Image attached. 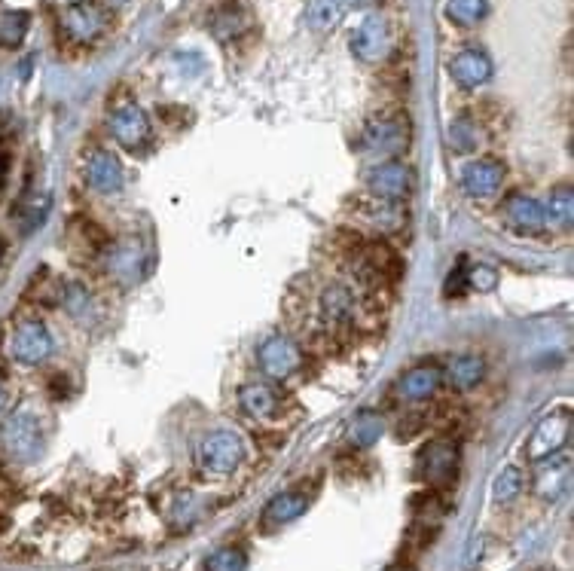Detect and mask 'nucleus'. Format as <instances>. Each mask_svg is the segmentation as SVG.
I'll return each instance as SVG.
<instances>
[{"instance_id": "obj_1", "label": "nucleus", "mask_w": 574, "mask_h": 571, "mask_svg": "<svg viewBox=\"0 0 574 571\" xmlns=\"http://www.w3.org/2000/svg\"><path fill=\"white\" fill-rule=\"evenodd\" d=\"M0 443H4V452L16 462H34L40 449H43V428L40 419L31 410H19L4 422V431H0Z\"/></svg>"}, {"instance_id": "obj_2", "label": "nucleus", "mask_w": 574, "mask_h": 571, "mask_svg": "<svg viewBox=\"0 0 574 571\" xmlns=\"http://www.w3.org/2000/svg\"><path fill=\"white\" fill-rule=\"evenodd\" d=\"M196 455L208 474H233L245 462V443L236 431H211Z\"/></svg>"}, {"instance_id": "obj_3", "label": "nucleus", "mask_w": 574, "mask_h": 571, "mask_svg": "<svg viewBox=\"0 0 574 571\" xmlns=\"http://www.w3.org/2000/svg\"><path fill=\"white\" fill-rule=\"evenodd\" d=\"M394 37H391V25L385 16H367L358 31L352 34V52L358 55V62L364 65H379L391 55Z\"/></svg>"}, {"instance_id": "obj_4", "label": "nucleus", "mask_w": 574, "mask_h": 571, "mask_svg": "<svg viewBox=\"0 0 574 571\" xmlns=\"http://www.w3.org/2000/svg\"><path fill=\"white\" fill-rule=\"evenodd\" d=\"M410 144V129L397 117H373L361 132V147L373 156H394Z\"/></svg>"}, {"instance_id": "obj_5", "label": "nucleus", "mask_w": 574, "mask_h": 571, "mask_svg": "<svg viewBox=\"0 0 574 571\" xmlns=\"http://www.w3.org/2000/svg\"><path fill=\"white\" fill-rule=\"evenodd\" d=\"M257 361L260 370L272 379H287L291 373L300 370L303 364V352L291 336H269L263 346L257 349Z\"/></svg>"}, {"instance_id": "obj_6", "label": "nucleus", "mask_w": 574, "mask_h": 571, "mask_svg": "<svg viewBox=\"0 0 574 571\" xmlns=\"http://www.w3.org/2000/svg\"><path fill=\"white\" fill-rule=\"evenodd\" d=\"M571 437V410L562 407L556 413H550L547 419H541V425L535 428L532 440H529V459L532 462H544L550 455H556Z\"/></svg>"}, {"instance_id": "obj_7", "label": "nucleus", "mask_w": 574, "mask_h": 571, "mask_svg": "<svg viewBox=\"0 0 574 571\" xmlns=\"http://www.w3.org/2000/svg\"><path fill=\"white\" fill-rule=\"evenodd\" d=\"M10 352L19 364L25 367H37L52 355V336L46 330L43 321H22L13 333Z\"/></svg>"}, {"instance_id": "obj_8", "label": "nucleus", "mask_w": 574, "mask_h": 571, "mask_svg": "<svg viewBox=\"0 0 574 571\" xmlns=\"http://www.w3.org/2000/svg\"><path fill=\"white\" fill-rule=\"evenodd\" d=\"M367 187L379 199H407L413 190V175L404 162H379L367 171Z\"/></svg>"}, {"instance_id": "obj_9", "label": "nucleus", "mask_w": 574, "mask_h": 571, "mask_svg": "<svg viewBox=\"0 0 574 571\" xmlns=\"http://www.w3.org/2000/svg\"><path fill=\"white\" fill-rule=\"evenodd\" d=\"M110 132L126 150H138L150 141V120L138 104H123V107L113 110Z\"/></svg>"}, {"instance_id": "obj_10", "label": "nucleus", "mask_w": 574, "mask_h": 571, "mask_svg": "<svg viewBox=\"0 0 574 571\" xmlns=\"http://www.w3.org/2000/svg\"><path fill=\"white\" fill-rule=\"evenodd\" d=\"M86 184L95 193H120L126 184V171L120 165V159L107 153V150H95L86 159Z\"/></svg>"}, {"instance_id": "obj_11", "label": "nucleus", "mask_w": 574, "mask_h": 571, "mask_svg": "<svg viewBox=\"0 0 574 571\" xmlns=\"http://www.w3.org/2000/svg\"><path fill=\"white\" fill-rule=\"evenodd\" d=\"M65 31L68 37H74L77 43H92L104 34L107 28V16L98 4H89V0H80V4H71L65 10Z\"/></svg>"}, {"instance_id": "obj_12", "label": "nucleus", "mask_w": 574, "mask_h": 571, "mask_svg": "<svg viewBox=\"0 0 574 571\" xmlns=\"http://www.w3.org/2000/svg\"><path fill=\"white\" fill-rule=\"evenodd\" d=\"M458 471V449L449 440H434L422 452V477L431 486H449Z\"/></svg>"}, {"instance_id": "obj_13", "label": "nucleus", "mask_w": 574, "mask_h": 571, "mask_svg": "<svg viewBox=\"0 0 574 571\" xmlns=\"http://www.w3.org/2000/svg\"><path fill=\"white\" fill-rule=\"evenodd\" d=\"M504 184V165L495 159H477L462 171V190L471 199H489Z\"/></svg>"}, {"instance_id": "obj_14", "label": "nucleus", "mask_w": 574, "mask_h": 571, "mask_svg": "<svg viewBox=\"0 0 574 571\" xmlns=\"http://www.w3.org/2000/svg\"><path fill=\"white\" fill-rule=\"evenodd\" d=\"M449 74L462 89H477L492 77V62H489V55L480 49H462L449 62Z\"/></svg>"}, {"instance_id": "obj_15", "label": "nucleus", "mask_w": 574, "mask_h": 571, "mask_svg": "<svg viewBox=\"0 0 574 571\" xmlns=\"http://www.w3.org/2000/svg\"><path fill=\"white\" fill-rule=\"evenodd\" d=\"M440 382H443L440 367H434V364H419V367H413V370H407L404 376H400L397 394L404 397V401H428V397L437 394Z\"/></svg>"}, {"instance_id": "obj_16", "label": "nucleus", "mask_w": 574, "mask_h": 571, "mask_svg": "<svg viewBox=\"0 0 574 571\" xmlns=\"http://www.w3.org/2000/svg\"><path fill=\"white\" fill-rule=\"evenodd\" d=\"M504 214L507 220L516 226L520 233H541L544 226H547V211L538 199L532 196H523V193H516L504 202Z\"/></svg>"}, {"instance_id": "obj_17", "label": "nucleus", "mask_w": 574, "mask_h": 571, "mask_svg": "<svg viewBox=\"0 0 574 571\" xmlns=\"http://www.w3.org/2000/svg\"><path fill=\"white\" fill-rule=\"evenodd\" d=\"M355 315V297L349 288L342 284H330V288L321 294V318L330 330H342Z\"/></svg>"}, {"instance_id": "obj_18", "label": "nucleus", "mask_w": 574, "mask_h": 571, "mask_svg": "<svg viewBox=\"0 0 574 571\" xmlns=\"http://www.w3.org/2000/svg\"><path fill=\"white\" fill-rule=\"evenodd\" d=\"M486 376V361L477 355H458L446 364V382L458 391H471L483 382Z\"/></svg>"}, {"instance_id": "obj_19", "label": "nucleus", "mask_w": 574, "mask_h": 571, "mask_svg": "<svg viewBox=\"0 0 574 571\" xmlns=\"http://www.w3.org/2000/svg\"><path fill=\"white\" fill-rule=\"evenodd\" d=\"M239 401H242V410L254 419H272L278 413V397L269 385L263 382H251L239 391Z\"/></svg>"}, {"instance_id": "obj_20", "label": "nucleus", "mask_w": 574, "mask_h": 571, "mask_svg": "<svg viewBox=\"0 0 574 571\" xmlns=\"http://www.w3.org/2000/svg\"><path fill=\"white\" fill-rule=\"evenodd\" d=\"M361 263L373 278H397L400 275V257L385 245V242H370L361 251Z\"/></svg>"}, {"instance_id": "obj_21", "label": "nucleus", "mask_w": 574, "mask_h": 571, "mask_svg": "<svg viewBox=\"0 0 574 571\" xmlns=\"http://www.w3.org/2000/svg\"><path fill=\"white\" fill-rule=\"evenodd\" d=\"M306 507H309V498H306L303 492H281V495H275V498L266 504V520L275 523V526L291 523V520L303 517Z\"/></svg>"}, {"instance_id": "obj_22", "label": "nucleus", "mask_w": 574, "mask_h": 571, "mask_svg": "<svg viewBox=\"0 0 574 571\" xmlns=\"http://www.w3.org/2000/svg\"><path fill=\"white\" fill-rule=\"evenodd\" d=\"M361 217L370 220L376 230L391 233V230H397V226H400V220H404V211H400V202H394V199H379V196H376V202L367 205V208L361 211Z\"/></svg>"}, {"instance_id": "obj_23", "label": "nucleus", "mask_w": 574, "mask_h": 571, "mask_svg": "<svg viewBox=\"0 0 574 571\" xmlns=\"http://www.w3.org/2000/svg\"><path fill=\"white\" fill-rule=\"evenodd\" d=\"M382 431H385L382 416L373 413V410H364V413H358V419L352 422V428H349V440H352V446L367 449V446H373V443L382 437Z\"/></svg>"}, {"instance_id": "obj_24", "label": "nucleus", "mask_w": 574, "mask_h": 571, "mask_svg": "<svg viewBox=\"0 0 574 571\" xmlns=\"http://www.w3.org/2000/svg\"><path fill=\"white\" fill-rule=\"evenodd\" d=\"M342 13H346V10L339 7V0H312L309 10H306V25H309L312 31L324 34V31H330V28L339 25Z\"/></svg>"}, {"instance_id": "obj_25", "label": "nucleus", "mask_w": 574, "mask_h": 571, "mask_svg": "<svg viewBox=\"0 0 574 571\" xmlns=\"http://www.w3.org/2000/svg\"><path fill=\"white\" fill-rule=\"evenodd\" d=\"M489 13V0H446V16L455 25H477Z\"/></svg>"}, {"instance_id": "obj_26", "label": "nucleus", "mask_w": 574, "mask_h": 571, "mask_svg": "<svg viewBox=\"0 0 574 571\" xmlns=\"http://www.w3.org/2000/svg\"><path fill=\"white\" fill-rule=\"evenodd\" d=\"M520 489H523V471L516 468V465H507L498 477H495V483H492V495H495V501H513L516 495H520Z\"/></svg>"}, {"instance_id": "obj_27", "label": "nucleus", "mask_w": 574, "mask_h": 571, "mask_svg": "<svg viewBox=\"0 0 574 571\" xmlns=\"http://www.w3.org/2000/svg\"><path fill=\"white\" fill-rule=\"evenodd\" d=\"M477 144H480V132H477V126L471 120L462 117V120H455L449 126V147L455 153H471Z\"/></svg>"}, {"instance_id": "obj_28", "label": "nucleus", "mask_w": 574, "mask_h": 571, "mask_svg": "<svg viewBox=\"0 0 574 571\" xmlns=\"http://www.w3.org/2000/svg\"><path fill=\"white\" fill-rule=\"evenodd\" d=\"M245 568H248V556L239 547H220L205 562V571H245Z\"/></svg>"}, {"instance_id": "obj_29", "label": "nucleus", "mask_w": 574, "mask_h": 571, "mask_svg": "<svg viewBox=\"0 0 574 571\" xmlns=\"http://www.w3.org/2000/svg\"><path fill=\"white\" fill-rule=\"evenodd\" d=\"M25 31H28V13H7V16H0V43H4V46L22 43Z\"/></svg>"}, {"instance_id": "obj_30", "label": "nucleus", "mask_w": 574, "mask_h": 571, "mask_svg": "<svg viewBox=\"0 0 574 571\" xmlns=\"http://www.w3.org/2000/svg\"><path fill=\"white\" fill-rule=\"evenodd\" d=\"M571 211H574V199H571V187H559L550 199V214L553 220H559L562 226H571Z\"/></svg>"}, {"instance_id": "obj_31", "label": "nucleus", "mask_w": 574, "mask_h": 571, "mask_svg": "<svg viewBox=\"0 0 574 571\" xmlns=\"http://www.w3.org/2000/svg\"><path fill=\"white\" fill-rule=\"evenodd\" d=\"M468 275H465V284H471L474 291H492L495 284H498V272L492 269V266H486V263H480V266H471V269H465Z\"/></svg>"}, {"instance_id": "obj_32", "label": "nucleus", "mask_w": 574, "mask_h": 571, "mask_svg": "<svg viewBox=\"0 0 574 571\" xmlns=\"http://www.w3.org/2000/svg\"><path fill=\"white\" fill-rule=\"evenodd\" d=\"M376 4H379V0H339L342 10H370Z\"/></svg>"}, {"instance_id": "obj_33", "label": "nucleus", "mask_w": 574, "mask_h": 571, "mask_svg": "<svg viewBox=\"0 0 574 571\" xmlns=\"http://www.w3.org/2000/svg\"><path fill=\"white\" fill-rule=\"evenodd\" d=\"M477 550H483V538L474 541V547H471V553H468V568H474V562H477Z\"/></svg>"}, {"instance_id": "obj_34", "label": "nucleus", "mask_w": 574, "mask_h": 571, "mask_svg": "<svg viewBox=\"0 0 574 571\" xmlns=\"http://www.w3.org/2000/svg\"><path fill=\"white\" fill-rule=\"evenodd\" d=\"M7 407V388H4V379H0V413Z\"/></svg>"}, {"instance_id": "obj_35", "label": "nucleus", "mask_w": 574, "mask_h": 571, "mask_svg": "<svg viewBox=\"0 0 574 571\" xmlns=\"http://www.w3.org/2000/svg\"><path fill=\"white\" fill-rule=\"evenodd\" d=\"M110 7H123V4H129V0H107Z\"/></svg>"}, {"instance_id": "obj_36", "label": "nucleus", "mask_w": 574, "mask_h": 571, "mask_svg": "<svg viewBox=\"0 0 574 571\" xmlns=\"http://www.w3.org/2000/svg\"><path fill=\"white\" fill-rule=\"evenodd\" d=\"M4 171H7V165H4V159H0V181H4Z\"/></svg>"}]
</instances>
